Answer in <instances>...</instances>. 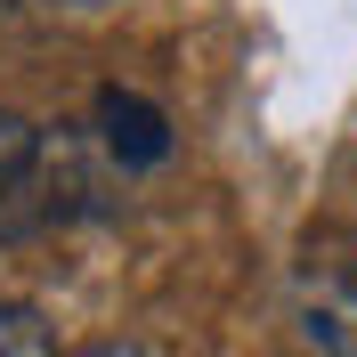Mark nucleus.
<instances>
[{"label":"nucleus","mask_w":357,"mask_h":357,"mask_svg":"<svg viewBox=\"0 0 357 357\" xmlns=\"http://www.w3.org/2000/svg\"><path fill=\"white\" fill-rule=\"evenodd\" d=\"M33 146H41V130H33L24 114L0 106V203L17 195V178H24V162H33Z\"/></svg>","instance_id":"20e7f679"},{"label":"nucleus","mask_w":357,"mask_h":357,"mask_svg":"<svg viewBox=\"0 0 357 357\" xmlns=\"http://www.w3.org/2000/svg\"><path fill=\"white\" fill-rule=\"evenodd\" d=\"M98 114H106V138H114V155H122V162H155L162 146H171V138H162V114L138 106V98H122V89H106Z\"/></svg>","instance_id":"f03ea898"},{"label":"nucleus","mask_w":357,"mask_h":357,"mask_svg":"<svg viewBox=\"0 0 357 357\" xmlns=\"http://www.w3.org/2000/svg\"><path fill=\"white\" fill-rule=\"evenodd\" d=\"M66 8H98V0H66Z\"/></svg>","instance_id":"423d86ee"},{"label":"nucleus","mask_w":357,"mask_h":357,"mask_svg":"<svg viewBox=\"0 0 357 357\" xmlns=\"http://www.w3.org/2000/svg\"><path fill=\"white\" fill-rule=\"evenodd\" d=\"M292 301H301V333L325 357H357V236H317Z\"/></svg>","instance_id":"f257e3e1"},{"label":"nucleus","mask_w":357,"mask_h":357,"mask_svg":"<svg viewBox=\"0 0 357 357\" xmlns=\"http://www.w3.org/2000/svg\"><path fill=\"white\" fill-rule=\"evenodd\" d=\"M0 357H57V333L33 301H0Z\"/></svg>","instance_id":"7ed1b4c3"},{"label":"nucleus","mask_w":357,"mask_h":357,"mask_svg":"<svg viewBox=\"0 0 357 357\" xmlns=\"http://www.w3.org/2000/svg\"><path fill=\"white\" fill-rule=\"evenodd\" d=\"M82 357H146L138 341H98V349H82Z\"/></svg>","instance_id":"39448f33"}]
</instances>
